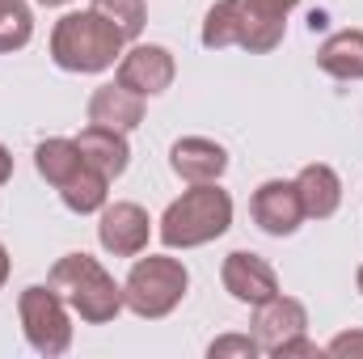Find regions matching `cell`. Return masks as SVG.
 Listing matches in <instances>:
<instances>
[{
  "label": "cell",
  "instance_id": "8fae6325",
  "mask_svg": "<svg viewBox=\"0 0 363 359\" xmlns=\"http://www.w3.org/2000/svg\"><path fill=\"white\" fill-rule=\"evenodd\" d=\"M169 170L182 182H190V186L220 182L224 170H228V153H224V144H216L207 136H182V140H174V148H169Z\"/></svg>",
  "mask_w": 363,
  "mask_h": 359
},
{
  "label": "cell",
  "instance_id": "9a60e30c",
  "mask_svg": "<svg viewBox=\"0 0 363 359\" xmlns=\"http://www.w3.org/2000/svg\"><path fill=\"white\" fill-rule=\"evenodd\" d=\"M291 182L300 190V203H304V216L308 220H330L342 207V178H338L334 165L313 161V165H304Z\"/></svg>",
  "mask_w": 363,
  "mask_h": 359
},
{
  "label": "cell",
  "instance_id": "4fadbf2b",
  "mask_svg": "<svg viewBox=\"0 0 363 359\" xmlns=\"http://www.w3.org/2000/svg\"><path fill=\"white\" fill-rule=\"evenodd\" d=\"M144 110H148V97L131 93L127 85H118V81L97 85L89 97V123L110 127V131H123V136L144 123Z\"/></svg>",
  "mask_w": 363,
  "mask_h": 359
},
{
  "label": "cell",
  "instance_id": "cb8c5ba5",
  "mask_svg": "<svg viewBox=\"0 0 363 359\" xmlns=\"http://www.w3.org/2000/svg\"><path fill=\"white\" fill-rule=\"evenodd\" d=\"M287 355H321V347L308 343V334H296V338H287V343L274 351V359H287Z\"/></svg>",
  "mask_w": 363,
  "mask_h": 359
},
{
  "label": "cell",
  "instance_id": "44dd1931",
  "mask_svg": "<svg viewBox=\"0 0 363 359\" xmlns=\"http://www.w3.org/2000/svg\"><path fill=\"white\" fill-rule=\"evenodd\" d=\"M89 9L97 17H106L127 43H140V34L148 26V4L144 0H93Z\"/></svg>",
  "mask_w": 363,
  "mask_h": 359
},
{
  "label": "cell",
  "instance_id": "277c9868",
  "mask_svg": "<svg viewBox=\"0 0 363 359\" xmlns=\"http://www.w3.org/2000/svg\"><path fill=\"white\" fill-rule=\"evenodd\" d=\"M186 292H190L186 263L174 254H148L135 258L123 279V309L144 321H161L186 300Z\"/></svg>",
  "mask_w": 363,
  "mask_h": 359
},
{
  "label": "cell",
  "instance_id": "e0dca14e",
  "mask_svg": "<svg viewBox=\"0 0 363 359\" xmlns=\"http://www.w3.org/2000/svg\"><path fill=\"white\" fill-rule=\"evenodd\" d=\"M34 170H38V178L47 182V186L60 190L72 174L85 170V157H81L77 140H68V136H51V140H43V144L34 148Z\"/></svg>",
  "mask_w": 363,
  "mask_h": 359
},
{
  "label": "cell",
  "instance_id": "7402d4cb",
  "mask_svg": "<svg viewBox=\"0 0 363 359\" xmlns=\"http://www.w3.org/2000/svg\"><path fill=\"white\" fill-rule=\"evenodd\" d=\"M254 355H262L254 334H220V338L207 343V359H254Z\"/></svg>",
  "mask_w": 363,
  "mask_h": 359
},
{
  "label": "cell",
  "instance_id": "30bf717a",
  "mask_svg": "<svg viewBox=\"0 0 363 359\" xmlns=\"http://www.w3.org/2000/svg\"><path fill=\"white\" fill-rule=\"evenodd\" d=\"M308 334V309L296 296H271L262 304H254V338L262 347V355H274L287 338Z\"/></svg>",
  "mask_w": 363,
  "mask_h": 359
},
{
  "label": "cell",
  "instance_id": "2e32d148",
  "mask_svg": "<svg viewBox=\"0 0 363 359\" xmlns=\"http://www.w3.org/2000/svg\"><path fill=\"white\" fill-rule=\"evenodd\" d=\"M317 68L334 81H363V30H338L317 47Z\"/></svg>",
  "mask_w": 363,
  "mask_h": 359
},
{
  "label": "cell",
  "instance_id": "8992f818",
  "mask_svg": "<svg viewBox=\"0 0 363 359\" xmlns=\"http://www.w3.org/2000/svg\"><path fill=\"white\" fill-rule=\"evenodd\" d=\"M178 77V60L161 43H127L123 60L114 64V81L140 97H161Z\"/></svg>",
  "mask_w": 363,
  "mask_h": 359
},
{
  "label": "cell",
  "instance_id": "484cf974",
  "mask_svg": "<svg viewBox=\"0 0 363 359\" xmlns=\"http://www.w3.org/2000/svg\"><path fill=\"white\" fill-rule=\"evenodd\" d=\"M9 270H13V258H9V250H4V241H0V287L9 283Z\"/></svg>",
  "mask_w": 363,
  "mask_h": 359
},
{
  "label": "cell",
  "instance_id": "5b68a950",
  "mask_svg": "<svg viewBox=\"0 0 363 359\" xmlns=\"http://www.w3.org/2000/svg\"><path fill=\"white\" fill-rule=\"evenodd\" d=\"M17 317H21V334L30 343V351L55 359L72 347V309L68 300L47 283H30L17 296Z\"/></svg>",
  "mask_w": 363,
  "mask_h": 359
},
{
  "label": "cell",
  "instance_id": "52a82bcc",
  "mask_svg": "<svg viewBox=\"0 0 363 359\" xmlns=\"http://www.w3.org/2000/svg\"><path fill=\"white\" fill-rule=\"evenodd\" d=\"M152 241V216L140 203H106L97 211V245L114 258H140Z\"/></svg>",
  "mask_w": 363,
  "mask_h": 359
},
{
  "label": "cell",
  "instance_id": "4316f807",
  "mask_svg": "<svg viewBox=\"0 0 363 359\" xmlns=\"http://www.w3.org/2000/svg\"><path fill=\"white\" fill-rule=\"evenodd\" d=\"M38 4H47V9H64V4H72V0H38Z\"/></svg>",
  "mask_w": 363,
  "mask_h": 359
},
{
  "label": "cell",
  "instance_id": "7a4b0ae2",
  "mask_svg": "<svg viewBox=\"0 0 363 359\" xmlns=\"http://www.w3.org/2000/svg\"><path fill=\"white\" fill-rule=\"evenodd\" d=\"M233 228V194L220 182H199L165 207L157 237L165 250H199Z\"/></svg>",
  "mask_w": 363,
  "mask_h": 359
},
{
  "label": "cell",
  "instance_id": "ac0fdd59",
  "mask_svg": "<svg viewBox=\"0 0 363 359\" xmlns=\"http://www.w3.org/2000/svg\"><path fill=\"white\" fill-rule=\"evenodd\" d=\"M241 38H245V4L241 0H216L203 17V47L224 51V47H241Z\"/></svg>",
  "mask_w": 363,
  "mask_h": 359
},
{
  "label": "cell",
  "instance_id": "9c48e42d",
  "mask_svg": "<svg viewBox=\"0 0 363 359\" xmlns=\"http://www.w3.org/2000/svg\"><path fill=\"white\" fill-rule=\"evenodd\" d=\"M220 279H224V292H228L237 304H250V309L283 292L274 267L262 254H254V250H233V254L224 258V267H220Z\"/></svg>",
  "mask_w": 363,
  "mask_h": 359
},
{
  "label": "cell",
  "instance_id": "ba28073f",
  "mask_svg": "<svg viewBox=\"0 0 363 359\" xmlns=\"http://www.w3.org/2000/svg\"><path fill=\"white\" fill-rule=\"evenodd\" d=\"M250 216H254V224H258L267 237H291V233L308 220L296 182H283V178H271V182H262V186L254 190Z\"/></svg>",
  "mask_w": 363,
  "mask_h": 359
},
{
  "label": "cell",
  "instance_id": "5bb4252c",
  "mask_svg": "<svg viewBox=\"0 0 363 359\" xmlns=\"http://www.w3.org/2000/svg\"><path fill=\"white\" fill-rule=\"evenodd\" d=\"M77 148H81V157H85V165H93L101 178H123L127 174V165H131V144H127V136L123 131H110V127H97L89 123L81 136H77Z\"/></svg>",
  "mask_w": 363,
  "mask_h": 359
},
{
  "label": "cell",
  "instance_id": "6da1fadb",
  "mask_svg": "<svg viewBox=\"0 0 363 359\" xmlns=\"http://www.w3.org/2000/svg\"><path fill=\"white\" fill-rule=\"evenodd\" d=\"M123 51H127V38L93 9H72L51 26V60L64 72L97 77V72L114 68L123 60Z\"/></svg>",
  "mask_w": 363,
  "mask_h": 359
},
{
  "label": "cell",
  "instance_id": "7c38bea8",
  "mask_svg": "<svg viewBox=\"0 0 363 359\" xmlns=\"http://www.w3.org/2000/svg\"><path fill=\"white\" fill-rule=\"evenodd\" d=\"M245 4V38L241 51L250 55H267L283 43L287 34V17L296 13L300 0H241Z\"/></svg>",
  "mask_w": 363,
  "mask_h": 359
},
{
  "label": "cell",
  "instance_id": "d6986e66",
  "mask_svg": "<svg viewBox=\"0 0 363 359\" xmlns=\"http://www.w3.org/2000/svg\"><path fill=\"white\" fill-rule=\"evenodd\" d=\"M60 199H64L68 211L93 216V211H101V207L110 203V178H101L93 165H85L81 174H72V178L60 186Z\"/></svg>",
  "mask_w": 363,
  "mask_h": 359
},
{
  "label": "cell",
  "instance_id": "3957f363",
  "mask_svg": "<svg viewBox=\"0 0 363 359\" xmlns=\"http://www.w3.org/2000/svg\"><path fill=\"white\" fill-rule=\"evenodd\" d=\"M64 300L68 309L89 321V326H106L123 313V283H114V275L101 267L93 254L77 250V254H64L55 267H51V279H47Z\"/></svg>",
  "mask_w": 363,
  "mask_h": 359
},
{
  "label": "cell",
  "instance_id": "d4e9b609",
  "mask_svg": "<svg viewBox=\"0 0 363 359\" xmlns=\"http://www.w3.org/2000/svg\"><path fill=\"white\" fill-rule=\"evenodd\" d=\"M9 178H13V153H9V148L0 144V186H4Z\"/></svg>",
  "mask_w": 363,
  "mask_h": 359
},
{
  "label": "cell",
  "instance_id": "83f0119b",
  "mask_svg": "<svg viewBox=\"0 0 363 359\" xmlns=\"http://www.w3.org/2000/svg\"><path fill=\"white\" fill-rule=\"evenodd\" d=\"M355 283H359V292H363V267H359V270H355Z\"/></svg>",
  "mask_w": 363,
  "mask_h": 359
},
{
  "label": "cell",
  "instance_id": "ffe728a7",
  "mask_svg": "<svg viewBox=\"0 0 363 359\" xmlns=\"http://www.w3.org/2000/svg\"><path fill=\"white\" fill-rule=\"evenodd\" d=\"M34 38V9L26 0H0V55L21 51Z\"/></svg>",
  "mask_w": 363,
  "mask_h": 359
},
{
  "label": "cell",
  "instance_id": "603a6c76",
  "mask_svg": "<svg viewBox=\"0 0 363 359\" xmlns=\"http://www.w3.org/2000/svg\"><path fill=\"white\" fill-rule=\"evenodd\" d=\"M321 351H325V355H363V330H347V334L330 338Z\"/></svg>",
  "mask_w": 363,
  "mask_h": 359
}]
</instances>
